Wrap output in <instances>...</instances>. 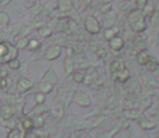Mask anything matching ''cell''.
<instances>
[{
	"instance_id": "277c9868",
	"label": "cell",
	"mask_w": 159,
	"mask_h": 138,
	"mask_svg": "<svg viewBox=\"0 0 159 138\" xmlns=\"http://www.w3.org/2000/svg\"><path fill=\"white\" fill-rule=\"evenodd\" d=\"M61 54V46L57 45V44H53L50 48L48 49V52L46 54V59L48 61H53V59L57 58Z\"/></svg>"
},
{
	"instance_id": "603a6c76",
	"label": "cell",
	"mask_w": 159,
	"mask_h": 138,
	"mask_svg": "<svg viewBox=\"0 0 159 138\" xmlns=\"http://www.w3.org/2000/svg\"><path fill=\"white\" fill-rule=\"evenodd\" d=\"M145 66H146L148 70H156L157 67H158V63L156 62V59H154V58H152V57H151V58H149V61L145 64Z\"/></svg>"
},
{
	"instance_id": "ac0fdd59",
	"label": "cell",
	"mask_w": 159,
	"mask_h": 138,
	"mask_svg": "<svg viewBox=\"0 0 159 138\" xmlns=\"http://www.w3.org/2000/svg\"><path fill=\"white\" fill-rule=\"evenodd\" d=\"M9 45H10V43H8V42H0V59L3 58L8 54Z\"/></svg>"
},
{
	"instance_id": "2e32d148",
	"label": "cell",
	"mask_w": 159,
	"mask_h": 138,
	"mask_svg": "<svg viewBox=\"0 0 159 138\" xmlns=\"http://www.w3.org/2000/svg\"><path fill=\"white\" fill-rule=\"evenodd\" d=\"M22 128H23L25 132L33 130V128H34V121L28 117L24 118V119L22 120Z\"/></svg>"
},
{
	"instance_id": "cb8c5ba5",
	"label": "cell",
	"mask_w": 159,
	"mask_h": 138,
	"mask_svg": "<svg viewBox=\"0 0 159 138\" xmlns=\"http://www.w3.org/2000/svg\"><path fill=\"white\" fill-rule=\"evenodd\" d=\"M40 46V42L38 41V40H36V39H32V40H30L28 41V45H27V48L30 49V50H36V49H38Z\"/></svg>"
},
{
	"instance_id": "5bb4252c",
	"label": "cell",
	"mask_w": 159,
	"mask_h": 138,
	"mask_svg": "<svg viewBox=\"0 0 159 138\" xmlns=\"http://www.w3.org/2000/svg\"><path fill=\"white\" fill-rule=\"evenodd\" d=\"M7 138H25V133H24L20 127L13 128V130L8 134V137Z\"/></svg>"
},
{
	"instance_id": "44dd1931",
	"label": "cell",
	"mask_w": 159,
	"mask_h": 138,
	"mask_svg": "<svg viewBox=\"0 0 159 138\" xmlns=\"http://www.w3.org/2000/svg\"><path fill=\"white\" fill-rule=\"evenodd\" d=\"M28 41H30V39H28V38L23 37L22 39H20L19 41H17V43H16V49H21V50H22V49L27 48Z\"/></svg>"
},
{
	"instance_id": "30bf717a",
	"label": "cell",
	"mask_w": 159,
	"mask_h": 138,
	"mask_svg": "<svg viewBox=\"0 0 159 138\" xmlns=\"http://www.w3.org/2000/svg\"><path fill=\"white\" fill-rule=\"evenodd\" d=\"M149 58H151V55H149L148 53H147V51H145V50L139 52L138 55H136L138 63L141 64V65H145V64H146L147 62L149 61Z\"/></svg>"
},
{
	"instance_id": "4dcf8cb0",
	"label": "cell",
	"mask_w": 159,
	"mask_h": 138,
	"mask_svg": "<svg viewBox=\"0 0 159 138\" xmlns=\"http://www.w3.org/2000/svg\"><path fill=\"white\" fill-rule=\"evenodd\" d=\"M73 51L75 53H77V54H79V53L82 52V49H81V46L78 45V44H74V45H73Z\"/></svg>"
},
{
	"instance_id": "7402d4cb",
	"label": "cell",
	"mask_w": 159,
	"mask_h": 138,
	"mask_svg": "<svg viewBox=\"0 0 159 138\" xmlns=\"http://www.w3.org/2000/svg\"><path fill=\"white\" fill-rule=\"evenodd\" d=\"M117 77H118V79H119V81L125 82L128 79V78H129V71H128L126 68L122 69L121 71L117 72Z\"/></svg>"
},
{
	"instance_id": "3957f363",
	"label": "cell",
	"mask_w": 159,
	"mask_h": 138,
	"mask_svg": "<svg viewBox=\"0 0 159 138\" xmlns=\"http://www.w3.org/2000/svg\"><path fill=\"white\" fill-rule=\"evenodd\" d=\"M33 88V81L27 78H20L16 83V88L19 92L25 93Z\"/></svg>"
},
{
	"instance_id": "8fae6325",
	"label": "cell",
	"mask_w": 159,
	"mask_h": 138,
	"mask_svg": "<svg viewBox=\"0 0 159 138\" xmlns=\"http://www.w3.org/2000/svg\"><path fill=\"white\" fill-rule=\"evenodd\" d=\"M122 69H125V64L122 62V59H115L111 65V72H119Z\"/></svg>"
},
{
	"instance_id": "ba28073f",
	"label": "cell",
	"mask_w": 159,
	"mask_h": 138,
	"mask_svg": "<svg viewBox=\"0 0 159 138\" xmlns=\"http://www.w3.org/2000/svg\"><path fill=\"white\" fill-rule=\"evenodd\" d=\"M109 46L115 51L120 50V49L124 48V40L120 37H116L115 36L111 39H109Z\"/></svg>"
},
{
	"instance_id": "9c48e42d",
	"label": "cell",
	"mask_w": 159,
	"mask_h": 138,
	"mask_svg": "<svg viewBox=\"0 0 159 138\" xmlns=\"http://www.w3.org/2000/svg\"><path fill=\"white\" fill-rule=\"evenodd\" d=\"M43 81L49 82V83L52 84V85L57 84V75H55V72L52 70V69H48V70H47V72L44 73V75H43Z\"/></svg>"
},
{
	"instance_id": "f1b7e54d",
	"label": "cell",
	"mask_w": 159,
	"mask_h": 138,
	"mask_svg": "<svg viewBox=\"0 0 159 138\" xmlns=\"http://www.w3.org/2000/svg\"><path fill=\"white\" fill-rule=\"evenodd\" d=\"M147 0H136V4H138V8L139 10H141V9L144 8V6L146 4Z\"/></svg>"
},
{
	"instance_id": "4316f807",
	"label": "cell",
	"mask_w": 159,
	"mask_h": 138,
	"mask_svg": "<svg viewBox=\"0 0 159 138\" xmlns=\"http://www.w3.org/2000/svg\"><path fill=\"white\" fill-rule=\"evenodd\" d=\"M84 75H82V73L76 72L75 75H74V80H75L76 82H78V83H80V82L84 81Z\"/></svg>"
},
{
	"instance_id": "d6a6232c",
	"label": "cell",
	"mask_w": 159,
	"mask_h": 138,
	"mask_svg": "<svg viewBox=\"0 0 159 138\" xmlns=\"http://www.w3.org/2000/svg\"><path fill=\"white\" fill-rule=\"evenodd\" d=\"M7 75H8V72H7V70H4V69H2L1 72H0V75H1V78H7Z\"/></svg>"
},
{
	"instance_id": "1f68e13d",
	"label": "cell",
	"mask_w": 159,
	"mask_h": 138,
	"mask_svg": "<svg viewBox=\"0 0 159 138\" xmlns=\"http://www.w3.org/2000/svg\"><path fill=\"white\" fill-rule=\"evenodd\" d=\"M98 56H100V57H105V56H106V53H105V51L102 50V49L98 51Z\"/></svg>"
},
{
	"instance_id": "9a60e30c",
	"label": "cell",
	"mask_w": 159,
	"mask_h": 138,
	"mask_svg": "<svg viewBox=\"0 0 159 138\" xmlns=\"http://www.w3.org/2000/svg\"><path fill=\"white\" fill-rule=\"evenodd\" d=\"M64 69H65V72L67 75L71 73L74 71V61L71 59V57L67 56L64 61Z\"/></svg>"
},
{
	"instance_id": "83f0119b",
	"label": "cell",
	"mask_w": 159,
	"mask_h": 138,
	"mask_svg": "<svg viewBox=\"0 0 159 138\" xmlns=\"http://www.w3.org/2000/svg\"><path fill=\"white\" fill-rule=\"evenodd\" d=\"M0 86H1L3 90H6L8 88V79L7 78H1L0 79Z\"/></svg>"
},
{
	"instance_id": "e0dca14e",
	"label": "cell",
	"mask_w": 159,
	"mask_h": 138,
	"mask_svg": "<svg viewBox=\"0 0 159 138\" xmlns=\"http://www.w3.org/2000/svg\"><path fill=\"white\" fill-rule=\"evenodd\" d=\"M73 9L70 2L68 0H60L59 1V10L61 12H66V11H69Z\"/></svg>"
},
{
	"instance_id": "f546056e",
	"label": "cell",
	"mask_w": 159,
	"mask_h": 138,
	"mask_svg": "<svg viewBox=\"0 0 159 138\" xmlns=\"http://www.w3.org/2000/svg\"><path fill=\"white\" fill-rule=\"evenodd\" d=\"M36 101H37L38 104H42L44 101V95L36 94Z\"/></svg>"
},
{
	"instance_id": "5b68a950",
	"label": "cell",
	"mask_w": 159,
	"mask_h": 138,
	"mask_svg": "<svg viewBox=\"0 0 159 138\" xmlns=\"http://www.w3.org/2000/svg\"><path fill=\"white\" fill-rule=\"evenodd\" d=\"M16 56H17V49L15 48L14 45L10 44V45H9L8 54H7L3 58L0 59V63H9V62L12 61V59L16 58Z\"/></svg>"
},
{
	"instance_id": "d4e9b609",
	"label": "cell",
	"mask_w": 159,
	"mask_h": 138,
	"mask_svg": "<svg viewBox=\"0 0 159 138\" xmlns=\"http://www.w3.org/2000/svg\"><path fill=\"white\" fill-rule=\"evenodd\" d=\"M20 65H21V63H20V61L17 58H14V59H12V61L9 62V67H10L11 69H13V70L19 69Z\"/></svg>"
},
{
	"instance_id": "4fadbf2b",
	"label": "cell",
	"mask_w": 159,
	"mask_h": 138,
	"mask_svg": "<svg viewBox=\"0 0 159 138\" xmlns=\"http://www.w3.org/2000/svg\"><path fill=\"white\" fill-rule=\"evenodd\" d=\"M38 88H39V90L41 91L43 94H48V93H50L51 91H52L53 85L49 83V82L41 81V82H39V84H38Z\"/></svg>"
},
{
	"instance_id": "d6986e66",
	"label": "cell",
	"mask_w": 159,
	"mask_h": 138,
	"mask_svg": "<svg viewBox=\"0 0 159 138\" xmlns=\"http://www.w3.org/2000/svg\"><path fill=\"white\" fill-rule=\"evenodd\" d=\"M10 23V16L8 13L0 12V25L1 26H8Z\"/></svg>"
},
{
	"instance_id": "6da1fadb",
	"label": "cell",
	"mask_w": 159,
	"mask_h": 138,
	"mask_svg": "<svg viewBox=\"0 0 159 138\" xmlns=\"http://www.w3.org/2000/svg\"><path fill=\"white\" fill-rule=\"evenodd\" d=\"M129 23L131 25V27L133 28L135 32H143L145 29V22H144V15L142 13V10H133L130 12L129 16Z\"/></svg>"
},
{
	"instance_id": "484cf974",
	"label": "cell",
	"mask_w": 159,
	"mask_h": 138,
	"mask_svg": "<svg viewBox=\"0 0 159 138\" xmlns=\"http://www.w3.org/2000/svg\"><path fill=\"white\" fill-rule=\"evenodd\" d=\"M114 29L115 28H109V29H106L105 30V38L106 39H111L113 37H115V34H114Z\"/></svg>"
},
{
	"instance_id": "7c38bea8",
	"label": "cell",
	"mask_w": 159,
	"mask_h": 138,
	"mask_svg": "<svg viewBox=\"0 0 159 138\" xmlns=\"http://www.w3.org/2000/svg\"><path fill=\"white\" fill-rule=\"evenodd\" d=\"M37 34L42 38H49L52 35V29L48 26H42L37 29Z\"/></svg>"
},
{
	"instance_id": "7a4b0ae2",
	"label": "cell",
	"mask_w": 159,
	"mask_h": 138,
	"mask_svg": "<svg viewBox=\"0 0 159 138\" xmlns=\"http://www.w3.org/2000/svg\"><path fill=\"white\" fill-rule=\"evenodd\" d=\"M84 28L90 34H98L100 32V23L94 17H88L84 21Z\"/></svg>"
},
{
	"instance_id": "8992f818",
	"label": "cell",
	"mask_w": 159,
	"mask_h": 138,
	"mask_svg": "<svg viewBox=\"0 0 159 138\" xmlns=\"http://www.w3.org/2000/svg\"><path fill=\"white\" fill-rule=\"evenodd\" d=\"M74 101L78 105H80V106H89L90 105V98L84 93L81 92L76 93L75 96H74Z\"/></svg>"
},
{
	"instance_id": "52a82bcc",
	"label": "cell",
	"mask_w": 159,
	"mask_h": 138,
	"mask_svg": "<svg viewBox=\"0 0 159 138\" xmlns=\"http://www.w3.org/2000/svg\"><path fill=\"white\" fill-rule=\"evenodd\" d=\"M13 112H14V109L10 105H2L1 108H0V114L4 120L10 119L13 115Z\"/></svg>"
},
{
	"instance_id": "ffe728a7",
	"label": "cell",
	"mask_w": 159,
	"mask_h": 138,
	"mask_svg": "<svg viewBox=\"0 0 159 138\" xmlns=\"http://www.w3.org/2000/svg\"><path fill=\"white\" fill-rule=\"evenodd\" d=\"M44 118L42 117L41 114L37 115V117L35 118V121H34V127H38V128H41L44 126Z\"/></svg>"
}]
</instances>
